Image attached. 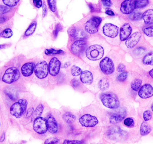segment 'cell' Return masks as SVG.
I'll list each match as a JSON object with an SVG mask.
<instances>
[{
    "label": "cell",
    "mask_w": 153,
    "mask_h": 144,
    "mask_svg": "<svg viewBox=\"0 0 153 144\" xmlns=\"http://www.w3.org/2000/svg\"><path fill=\"white\" fill-rule=\"evenodd\" d=\"M20 1L19 0H3V2L5 5L9 7L16 6Z\"/></svg>",
    "instance_id": "cell-32"
},
{
    "label": "cell",
    "mask_w": 153,
    "mask_h": 144,
    "mask_svg": "<svg viewBox=\"0 0 153 144\" xmlns=\"http://www.w3.org/2000/svg\"><path fill=\"white\" fill-rule=\"evenodd\" d=\"M13 35V31L10 28L5 29L1 33V37L4 38H10Z\"/></svg>",
    "instance_id": "cell-31"
},
{
    "label": "cell",
    "mask_w": 153,
    "mask_h": 144,
    "mask_svg": "<svg viewBox=\"0 0 153 144\" xmlns=\"http://www.w3.org/2000/svg\"><path fill=\"white\" fill-rule=\"evenodd\" d=\"M142 14L140 12H135L130 15L129 18L132 20H140L142 18Z\"/></svg>",
    "instance_id": "cell-33"
},
{
    "label": "cell",
    "mask_w": 153,
    "mask_h": 144,
    "mask_svg": "<svg viewBox=\"0 0 153 144\" xmlns=\"http://www.w3.org/2000/svg\"><path fill=\"white\" fill-rule=\"evenodd\" d=\"M34 112V108H33L31 107L29 109L28 111H27L26 113L25 116L27 118H29L30 117V116L31 115H33Z\"/></svg>",
    "instance_id": "cell-47"
},
{
    "label": "cell",
    "mask_w": 153,
    "mask_h": 144,
    "mask_svg": "<svg viewBox=\"0 0 153 144\" xmlns=\"http://www.w3.org/2000/svg\"><path fill=\"white\" fill-rule=\"evenodd\" d=\"M102 104L110 109H116L120 106V101L115 95L110 93L102 94L100 96Z\"/></svg>",
    "instance_id": "cell-1"
},
{
    "label": "cell",
    "mask_w": 153,
    "mask_h": 144,
    "mask_svg": "<svg viewBox=\"0 0 153 144\" xmlns=\"http://www.w3.org/2000/svg\"><path fill=\"white\" fill-rule=\"evenodd\" d=\"M43 109L44 106L42 104L38 105L33 114L31 121H35L37 118L40 117L43 112Z\"/></svg>",
    "instance_id": "cell-24"
},
{
    "label": "cell",
    "mask_w": 153,
    "mask_h": 144,
    "mask_svg": "<svg viewBox=\"0 0 153 144\" xmlns=\"http://www.w3.org/2000/svg\"><path fill=\"white\" fill-rule=\"evenodd\" d=\"M6 18L5 17H1V21H0V22H1V23H4V22H5V21L6 20Z\"/></svg>",
    "instance_id": "cell-53"
},
{
    "label": "cell",
    "mask_w": 153,
    "mask_h": 144,
    "mask_svg": "<svg viewBox=\"0 0 153 144\" xmlns=\"http://www.w3.org/2000/svg\"><path fill=\"white\" fill-rule=\"evenodd\" d=\"M48 130L50 133L55 134L58 131V125L56 120L52 115H48L47 118Z\"/></svg>",
    "instance_id": "cell-17"
},
{
    "label": "cell",
    "mask_w": 153,
    "mask_h": 144,
    "mask_svg": "<svg viewBox=\"0 0 153 144\" xmlns=\"http://www.w3.org/2000/svg\"><path fill=\"white\" fill-rule=\"evenodd\" d=\"M35 74L39 79H44L48 76L49 68L45 61H41L37 63L35 66Z\"/></svg>",
    "instance_id": "cell-6"
},
{
    "label": "cell",
    "mask_w": 153,
    "mask_h": 144,
    "mask_svg": "<svg viewBox=\"0 0 153 144\" xmlns=\"http://www.w3.org/2000/svg\"><path fill=\"white\" fill-rule=\"evenodd\" d=\"M63 119L66 123L71 124L75 122L76 120V117L70 112H67L63 115Z\"/></svg>",
    "instance_id": "cell-23"
},
{
    "label": "cell",
    "mask_w": 153,
    "mask_h": 144,
    "mask_svg": "<svg viewBox=\"0 0 153 144\" xmlns=\"http://www.w3.org/2000/svg\"><path fill=\"white\" fill-rule=\"evenodd\" d=\"M102 3H103V5H105V6L108 7H110L111 6V1H109V0H106V1H105V0H102Z\"/></svg>",
    "instance_id": "cell-50"
},
{
    "label": "cell",
    "mask_w": 153,
    "mask_h": 144,
    "mask_svg": "<svg viewBox=\"0 0 153 144\" xmlns=\"http://www.w3.org/2000/svg\"><path fill=\"white\" fill-rule=\"evenodd\" d=\"M153 26H151L145 28L144 30V33L148 37H152L153 35Z\"/></svg>",
    "instance_id": "cell-37"
},
{
    "label": "cell",
    "mask_w": 153,
    "mask_h": 144,
    "mask_svg": "<svg viewBox=\"0 0 153 144\" xmlns=\"http://www.w3.org/2000/svg\"><path fill=\"white\" fill-rule=\"evenodd\" d=\"M35 64L32 62H29L23 64L21 68L22 74L25 77H29L33 73Z\"/></svg>",
    "instance_id": "cell-18"
},
{
    "label": "cell",
    "mask_w": 153,
    "mask_h": 144,
    "mask_svg": "<svg viewBox=\"0 0 153 144\" xmlns=\"http://www.w3.org/2000/svg\"><path fill=\"white\" fill-rule=\"evenodd\" d=\"M37 23L36 21H33L31 24L30 26H29L27 30L25 31V35L27 36L31 35L34 33L35 30L36 28H37Z\"/></svg>",
    "instance_id": "cell-28"
},
{
    "label": "cell",
    "mask_w": 153,
    "mask_h": 144,
    "mask_svg": "<svg viewBox=\"0 0 153 144\" xmlns=\"http://www.w3.org/2000/svg\"><path fill=\"white\" fill-rule=\"evenodd\" d=\"M79 121L82 126L85 127H92L98 123V120L96 117L88 114L82 116L79 119Z\"/></svg>",
    "instance_id": "cell-9"
},
{
    "label": "cell",
    "mask_w": 153,
    "mask_h": 144,
    "mask_svg": "<svg viewBox=\"0 0 153 144\" xmlns=\"http://www.w3.org/2000/svg\"><path fill=\"white\" fill-rule=\"evenodd\" d=\"M126 115L125 112L114 113L110 117V123L114 124L118 123L124 119Z\"/></svg>",
    "instance_id": "cell-20"
},
{
    "label": "cell",
    "mask_w": 153,
    "mask_h": 144,
    "mask_svg": "<svg viewBox=\"0 0 153 144\" xmlns=\"http://www.w3.org/2000/svg\"><path fill=\"white\" fill-rule=\"evenodd\" d=\"M63 144H79L84 143V141L78 140H69L66 139L64 141Z\"/></svg>",
    "instance_id": "cell-42"
},
{
    "label": "cell",
    "mask_w": 153,
    "mask_h": 144,
    "mask_svg": "<svg viewBox=\"0 0 153 144\" xmlns=\"http://www.w3.org/2000/svg\"><path fill=\"white\" fill-rule=\"evenodd\" d=\"M71 72L72 75L74 76H78L80 75L81 74L82 71V69L80 68L79 67L76 66H73L71 69Z\"/></svg>",
    "instance_id": "cell-30"
},
{
    "label": "cell",
    "mask_w": 153,
    "mask_h": 144,
    "mask_svg": "<svg viewBox=\"0 0 153 144\" xmlns=\"http://www.w3.org/2000/svg\"><path fill=\"white\" fill-rule=\"evenodd\" d=\"M102 19L98 17H93L86 22L85 30L90 34H94L98 31V28L102 22Z\"/></svg>",
    "instance_id": "cell-5"
},
{
    "label": "cell",
    "mask_w": 153,
    "mask_h": 144,
    "mask_svg": "<svg viewBox=\"0 0 153 144\" xmlns=\"http://www.w3.org/2000/svg\"><path fill=\"white\" fill-rule=\"evenodd\" d=\"M61 29V25L60 24H57L56 26L55 29L53 31V35L54 37L56 38L57 37L58 35V33Z\"/></svg>",
    "instance_id": "cell-43"
},
{
    "label": "cell",
    "mask_w": 153,
    "mask_h": 144,
    "mask_svg": "<svg viewBox=\"0 0 153 144\" xmlns=\"http://www.w3.org/2000/svg\"><path fill=\"white\" fill-rule=\"evenodd\" d=\"M142 83V81L140 79H135L131 82V89L134 91H138L141 88Z\"/></svg>",
    "instance_id": "cell-26"
},
{
    "label": "cell",
    "mask_w": 153,
    "mask_h": 144,
    "mask_svg": "<svg viewBox=\"0 0 153 144\" xmlns=\"http://www.w3.org/2000/svg\"><path fill=\"white\" fill-rule=\"evenodd\" d=\"M61 63L57 58L53 57L49 62V73L51 75L55 76L58 74L60 71Z\"/></svg>",
    "instance_id": "cell-12"
},
{
    "label": "cell",
    "mask_w": 153,
    "mask_h": 144,
    "mask_svg": "<svg viewBox=\"0 0 153 144\" xmlns=\"http://www.w3.org/2000/svg\"><path fill=\"white\" fill-rule=\"evenodd\" d=\"M142 36L139 32H136L132 34L126 41L125 44L128 48H132L139 42Z\"/></svg>",
    "instance_id": "cell-15"
},
{
    "label": "cell",
    "mask_w": 153,
    "mask_h": 144,
    "mask_svg": "<svg viewBox=\"0 0 153 144\" xmlns=\"http://www.w3.org/2000/svg\"><path fill=\"white\" fill-rule=\"evenodd\" d=\"M135 9V1L126 0L121 4L120 10L124 14H129L131 13Z\"/></svg>",
    "instance_id": "cell-14"
},
{
    "label": "cell",
    "mask_w": 153,
    "mask_h": 144,
    "mask_svg": "<svg viewBox=\"0 0 153 144\" xmlns=\"http://www.w3.org/2000/svg\"><path fill=\"white\" fill-rule=\"evenodd\" d=\"M150 75L151 76L152 78H153V69H152V70H151L149 72Z\"/></svg>",
    "instance_id": "cell-55"
},
{
    "label": "cell",
    "mask_w": 153,
    "mask_h": 144,
    "mask_svg": "<svg viewBox=\"0 0 153 144\" xmlns=\"http://www.w3.org/2000/svg\"><path fill=\"white\" fill-rule=\"evenodd\" d=\"M153 53L152 52H151L146 54L144 57L143 59V62L146 65H153Z\"/></svg>",
    "instance_id": "cell-25"
},
{
    "label": "cell",
    "mask_w": 153,
    "mask_h": 144,
    "mask_svg": "<svg viewBox=\"0 0 153 144\" xmlns=\"http://www.w3.org/2000/svg\"><path fill=\"white\" fill-rule=\"evenodd\" d=\"M146 52V50L142 47H139L134 50V53L137 55H142Z\"/></svg>",
    "instance_id": "cell-40"
},
{
    "label": "cell",
    "mask_w": 153,
    "mask_h": 144,
    "mask_svg": "<svg viewBox=\"0 0 153 144\" xmlns=\"http://www.w3.org/2000/svg\"><path fill=\"white\" fill-rule=\"evenodd\" d=\"M124 123L125 125L127 127H133L135 124L134 120L130 118L126 119L124 120Z\"/></svg>",
    "instance_id": "cell-38"
},
{
    "label": "cell",
    "mask_w": 153,
    "mask_h": 144,
    "mask_svg": "<svg viewBox=\"0 0 153 144\" xmlns=\"http://www.w3.org/2000/svg\"><path fill=\"white\" fill-rule=\"evenodd\" d=\"M132 29L130 25L128 23H124L121 27L120 30V38L121 41L126 40L131 34Z\"/></svg>",
    "instance_id": "cell-16"
},
{
    "label": "cell",
    "mask_w": 153,
    "mask_h": 144,
    "mask_svg": "<svg viewBox=\"0 0 153 144\" xmlns=\"http://www.w3.org/2000/svg\"><path fill=\"white\" fill-rule=\"evenodd\" d=\"M28 102L26 99H21L11 106L10 113L17 118H20L26 111Z\"/></svg>",
    "instance_id": "cell-3"
},
{
    "label": "cell",
    "mask_w": 153,
    "mask_h": 144,
    "mask_svg": "<svg viewBox=\"0 0 153 144\" xmlns=\"http://www.w3.org/2000/svg\"><path fill=\"white\" fill-rule=\"evenodd\" d=\"M47 6L45 4L43 5V16L44 17L47 15Z\"/></svg>",
    "instance_id": "cell-51"
},
{
    "label": "cell",
    "mask_w": 153,
    "mask_h": 144,
    "mask_svg": "<svg viewBox=\"0 0 153 144\" xmlns=\"http://www.w3.org/2000/svg\"><path fill=\"white\" fill-rule=\"evenodd\" d=\"M68 33L71 36L74 37H76V29L74 27L71 28V29L68 30Z\"/></svg>",
    "instance_id": "cell-45"
},
{
    "label": "cell",
    "mask_w": 153,
    "mask_h": 144,
    "mask_svg": "<svg viewBox=\"0 0 153 144\" xmlns=\"http://www.w3.org/2000/svg\"><path fill=\"white\" fill-rule=\"evenodd\" d=\"M34 4L36 7L40 8L42 5V2L41 0H34Z\"/></svg>",
    "instance_id": "cell-46"
},
{
    "label": "cell",
    "mask_w": 153,
    "mask_h": 144,
    "mask_svg": "<svg viewBox=\"0 0 153 144\" xmlns=\"http://www.w3.org/2000/svg\"><path fill=\"white\" fill-rule=\"evenodd\" d=\"M153 94L152 86L150 84H145L140 88L138 95L140 98L146 99L152 97Z\"/></svg>",
    "instance_id": "cell-13"
},
{
    "label": "cell",
    "mask_w": 153,
    "mask_h": 144,
    "mask_svg": "<svg viewBox=\"0 0 153 144\" xmlns=\"http://www.w3.org/2000/svg\"><path fill=\"white\" fill-rule=\"evenodd\" d=\"M4 139H5V133H4L2 135L1 137V142H2L4 141Z\"/></svg>",
    "instance_id": "cell-54"
},
{
    "label": "cell",
    "mask_w": 153,
    "mask_h": 144,
    "mask_svg": "<svg viewBox=\"0 0 153 144\" xmlns=\"http://www.w3.org/2000/svg\"><path fill=\"white\" fill-rule=\"evenodd\" d=\"M63 51L62 50H55L54 49H47L45 51V53L46 54H59L60 53H64Z\"/></svg>",
    "instance_id": "cell-35"
},
{
    "label": "cell",
    "mask_w": 153,
    "mask_h": 144,
    "mask_svg": "<svg viewBox=\"0 0 153 144\" xmlns=\"http://www.w3.org/2000/svg\"><path fill=\"white\" fill-rule=\"evenodd\" d=\"M151 130V127L148 123L145 122L142 123L140 128V133L141 135H147Z\"/></svg>",
    "instance_id": "cell-22"
},
{
    "label": "cell",
    "mask_w": 153,
    "mask_h": 144,
    "mask_svg": "<svg viewBox=\"0 0 153 144\" xmlns=\"http://www.w3.org/2000/svg\"><path fill=\"white\" fill-rule=\"evenodd\" d=\"M125 66L122 63H121L118 65V71L119 72H123L125 70Z\"/></svg>",
    "instance_id": "cell-48"
},
{
    "label": "cell",
    "mask_w": 153,
    "mask_h": 144,
    "mask_svg": "<svg viewBox=\"0 0 153 144\" xmlns=\"http://www.w3.org/2000/svg\"><path fill=\"white\" fill-rule=\"evenodd\" d=\"M71 84L72 86L74 88H76V87H78L79 86L80 83L78 80L75 79H74L72 80Z\"/></svg>",
    "instance_id": "cell-49"
},
{
    "label": "cell",
    "mask_w": 153,
    "mask_h": 144,
    "mask_svg": "<svg viewBox=\"0 0 153 144\" xmlns=\"http://www.w3.org/2000/svg\"><path fill=\"white\" fill-rule=\"evenodd\" d=\"M21 74L17 68L14 67L9 68L5 71L2 80L5 83L10 84L16 81L20 78Z\"/></svg>",
    "instance_id": "cell-4"
},
{
    "label": "cell",
    "mask_w": 153,
    "mask_h": 144,
    "mask_svg": "<svg viewBox=\"0 0 153 144\" xmlns=\"http://www.w3.org/2000/svg\"><path fill=\"white\" fill-rule=\"evenodd\" d=\"M86 43L85 41L78 40L74 42L71 47V51L73 54L79 56L85 50Z\"/></svg>",
    "instance_id": "cell-11"
},
{
    "label": "cell",
    "mask_w": 153,
    "mask_h": 144,
    "mask_svg": "<svg viewBox=\"0 0 153 144\" xmlns=\"http://www.w3.org/2000/svg\"><path fill=\"white\" fill-rule=\"evenodd\" d=\"M153 18V10L152 9L146 11L142 14L143 19L147 24H152Z\"/></svg>",
    "instance_id": "cell-21"
},
{
    "label": "cell",
    "mask_w": 153,
    "mask_h": 144,
    "mask_svg": "<svg viewBox=\"0 0 153 144\" xmlns=\"http://www.w3.org/2000/svg\"><path fill=\"white\" fill-rule=\"evenodd\" d=\"M48 5L51 10L53 12H55L56 9V1L54 0H48Z\"/></svg>",
    "instance_id": "cell-36"
},
{
    "label": "cell",
    "mask_w": 153,
    "mask_h": 144,
    "mask_svg": "<svg viewBox=\"0 0 153 144\" xmlns=\"http://www.w3.org/2000/svg\"><path fill=\"white\" fill-rule=\"evenodd\" d=\"M103 33L110 38H115L117 36L120 31L118 27L111 23H106L103 27Z\"/></svg>",
    "instance_id": "cell-10"
},
{
    "label": "cell",
    "mask_w": 153,
    "mask_h": 144,
    "mask_svg": "<svg viewBox=\"0 0 153 144\" xmlns=\"http://www.w3.org/2000/svg\"><path fill=\"white\" fill-rule=\"evenodd\" d=\"M33 130L39 134H43L47 132L48 130L47 121L43 118H37L34 121Z\"/></svg>",
    "instance_id": "cell-8"
},
{
    "label": "cell",
    "mask_w": 153,
    "mask_h": 144,
    "mask_svg": "<svg viewBox=\"0 0 153 144\" xmlns=\"http://www.w3.org/2000/svg\"><path fill=\"white\" fill-rule=\"evenodd\" d=\"M110 85L109 80L106 78H104L101 79L99 82L100 89L102 90H105L108 88Z\"/></svg>",
    "instance_id": "cell-27"
},
{
    "label": "cell",
    "mask_w": 153,
    "mask_h": 144,
    "mask_svg": "<svg viewBox=\"0 0 153 144\" xmlns=\"http://www.w3.org/2000/svg\"><path fill=\"white\" fill-rule=\"evenodd\" d=\"M0 9H1L0 13L1 14L7 13V12H9L10 10V9L9 7L2 5L0 6Z\"/></svg>",
    "instance_id": "cell-44"
},
{
    "label": "cell",
    "mask_w": 153,
    "mask_h": 144,
    "mask_svg": "<svg viewBox=\"0 0 153 144\" xmlns=\"http://www.w3.org/2000/svg\"><path fill=\"white\" fill-rule=\"evenodd\" d=\"M127 76H128V72L126 71L122 72L118 76L117 80L119 81L122 82L124 81L126 79Z\"/></svg>",
    "instance_id": "cell-39"
},
{
    "label": "cell",
    "mask_w": 153,
    "mask_h": 144,
    "mask_svg": "<svg viewBox=\"0 0 153 144\" xmlns=\"http://www.w3.org/2000/svg\"><path fill=\"white\" fill-rule=\"evenodd\" d=\"M81 81L83 83L90 85L93 81V76L92 72L88 71H83L80 74Z\"/></svg>",
    "instance_id": "cell-19"
},
{
    "label": "cell",
    "mask_w": 153,
    "mask_h": 144,
    "mask_svg": "<svg viewBox=\"0 0 153 144\" xmlns=\"http://www.w3.org/2000/svg\"><path fill=\"white\" fill-rule=\"evenodd\" d=\"M100 66L102 72L104 74L109 75L114 72V64L112 60L108 57H106L101 61Z\"/></svg>",
    "instance_id": "cell-7"
},
{
    "label": "cell",
    "mask_w": 153,
    "mask_h": 144,
    "mask_svg": "<svg viewBox=\"0 0 153 144\" xmlns=\"http://www.w3.org/2000/svg\"><path fill=\"white\" fill-rule=\"evenodd\" d=\"M106 14L108 15H114V12L112 11H110V10H107L106 12Z\"/></svg>",
    "instance_id": "cell-52"
},
{
    "label": "cell",
    "mask_w": 153,
    "mask_h": 144,
    "mask_svg": "<svg viewBox=\"0 0 153 144\" xmlns=\"http://www.w3.org/2000/svg\"><path fill=\"white\" fill-rule=\"evenodd\" d=\"M59 139L55 137H50L47 138L45 141L44 143L46 144H56L59 143Z\"/></svg>",
    "instance_id": "cell-34"
},
{
    "label": "cell",
    "mask_w": 153,
    "mask_h": 144,
    "mask_svg": "<svg viewBox=\"0 0 153 144\" xmlns=\"http://www.w3.org/2000/svg\"><path fill=\"white\" fill-rule=\"evenodd\" d=\"M85 53L86 57L89 60L97 61L103 57L104 54V50L103 48L99 45H92L86 49Z\"/></svg>",
    "instance_id": "cell-2"
},
{
    "label": "cell",
    "mask_w": 153,
    "mask_h": 144,
    "mask_svg": "<svg viewBox=\"0 0 153 144\" xmlns=\"http://www.w3.org/2000/svg\"><path fill=\"white\" fill-rule=\"evenodd\" d=\"M152 117V112L149 111H145L144 113V119L145 121H148L150 120Z\"/></svg>",
    "instance_id": "cell-41"
},
{
    "label": "cell",
    "mask_w": 153,
    "mask_h": 144,
    "mask_svg": "<svg viewBox=\"0 0 153 144\" xmlns=\"http://www.w3.org/2000/svg\"><path fill=\"white\" fill-rule=\"evenodd\" d=\"M149 3L148 0H140L135 1V9L142 8L147 6Z\"/></svg>",
    "instance_id": "cell-29"
}]
</instances>
